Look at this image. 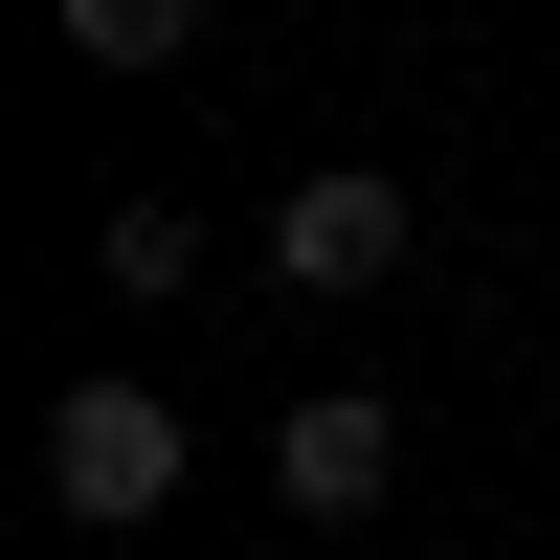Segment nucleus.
<instances>
[{
  "mask_svg": "<svg viewBox=\"0 0 560 560\" xmlns=\"http://www.w3.org/2000/svg\"><path fill=\"white\" fill-rule=\"evenodd\" d=\"M158 493H179V404H158V382H68V404H45V516L135 538Z\"/></svg>",
  "mask_w": 560,
  "mask_h": 560,
  "instance_id": "f257e3e1",
  "label": "nucleus"
},
{
  "mask_svg": "<svg viewBox=\"0 0 560 560\" xmlns=\"http://www.w3.org/2000/svg\"><path fill=\"white\" fill-rule=\"evenodd\" d=\"M382 471H404V404H382V382H314L292 427H269V493H292L314 538H359V516H382Z\"/></svg>",
  "mask_w": 560,
  "mask_h": 560,
  "instance_id": "f03ea898",
  "label": "nucleus"
},
{
  "mask_svg": "<svg viewBox=\"0 0 560 560\" xmlns=\"http://www.w3.org/2000/svg\"><path fill=\"white\" fill-rule=\"evenodd\" d=\"M404 247H427V224H404V179H359V158H314L292 202H269V269H292V292H382Z\"/></svg>",
  "mask_w": 560,
  "mask_h": 560,
  "instance_id": "7ed1b4c3",
  "label": "nucleus"
},
{
  "mask_svg": "<svg viewBox=\"0 0 560 560\" xmlns=\"http://www.w3.org/2000/svg\"><path fill=\"white\" fill-rule=\"evenodd\" d=\"M90 269H113V292H135V314H158V292H179V269H202V224H179V202H113V224H90Z\"/></svg>",
  "mask_w": 560,
  "mask_h": 560,
  "instance_id": "20e7f679",
  "label": "nucleus"
},
{
  "mask_svg": "<svg viewBox=\"0 0 560 560\" xmlns=\"http://www.w3.org/2000/svg\"><path fill=\"white\" fill-rule=\"evenodd\" d=\"M68 45H90V68H179V45H202V0H68Z\"/></svg>",
  "mask_w": 560,
  "mask_h": 560,
  "instance_id": "39448f33",
  "label": "nucleus"
}]
</instances>
